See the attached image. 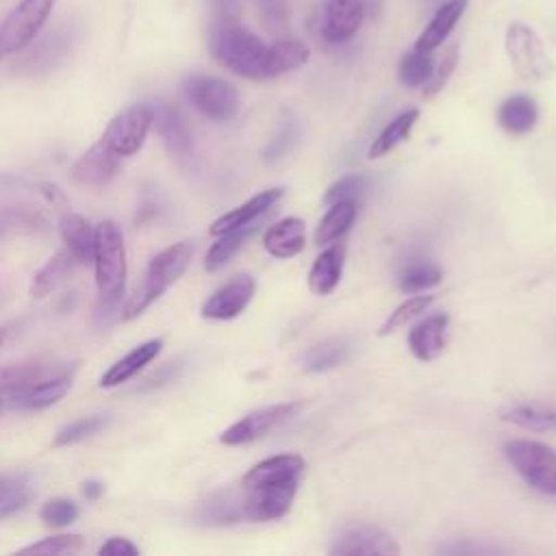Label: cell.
<instances>
[{"mask_svg":"<svg viewBox=\"0 0 556 556\" xmlns=\"http://www.w3.org/2000/svg\"><path fill=\"white\" fill-rule=\"evenodd\" d=\"M15 476H0V500L7 495V491L11 489Z\"/></svg>","mask_w":556,"mask_h":556,"instance_id":"f5cc1de1","label":"cell"},{"mask_svg":"<svg viewBox=\"0 0 556 556\" xmlns=\"http://www.w3.org/2000/svg\"><path fill=\"white\" fill-rule=\"evenodd\" d=\"M417 119H419V111H417V109H408V111L400 113L397 117H393V119L378 132V137L371 141V146H369V150H367V156H369V159H380V156L393 152L400 143H404V141L410 137V132H413Z\"/></svg>","mask_w":556,"mask_h":556,"instance_id":"f546056e","label":"cell"},{"mask_svg":"<svg viewBox=\"0 0 556 556\" xmlns=\"http://www.w3.org/2000/svg\"><path fill=\"white\" fill-rule=\"evenodd\" d=\"M500 419L532 432L556 430V406L543 404H510L500 410Z\"/></svg>","mask_w":556,"mask_h":556,"instance_id":"f1b7e54d","label":"cell"},{"mask_svg":"<svg viewBox=\"0 0 556 556\" xmlns=\"http://www.w3.org/2000/svg\"><path fill=\"white\" fill-rule=\"evenodd\" d=\"M106 426H109V419L102 417V415H91V417L74 419V421L65 424V426L54 434L52 445H54V447H63V445H72V443L85 441V439L98 434L100 430H104Z\"/></svg>","mask_w":556,"mask_h":556,"instance_id":"74e56055","label":"cell"},{"mask_svg":"<svg viewBox=\"0 0 556 556\" xmlns=\"http://www.w3.org/2000/svg\"><path fill=\"white\" fill-rule=\"evenodd\" d=\"M350 356V343L345 339H326L313 348H308L300 363L304 367V371L311 374H324L330 371L339 365H343Z\"/></svg>","mask_w":556,"mask_h":556,"instance_id":"4dcf8cb0","label":"cell"},{"mask_svg":"<svg viewBox=\"0 0 556 556\" xmlns=\"http://www.w3.org/2000/svg\"><path fill=\"white\" fill-rule=\"evenodd\" d=\"M367 0H326L321 15V37L326 43H345L361 28Z\"/></svg>","mask_w":556,"mask_h":556,"instance_id":"5bb4252c","label":"cell"},{"mask_svg":"<svg viewBox=\"0 0 556 556\" xmlns=\"http://www.w3.org/2000/svg\"><path fill=\"white\" fill-rule=\"evenodd\" d=\"M282 195H285V189H282V187H269V189L256 193L254 198H250L248 202L239 204L237 208H232V211L219 215V217L211 224L208 232H211L213 237H217V235H224V232H228V230H232V228H241V226L254 224V222H258V217H263L269 208H274V206L282 200Z\"/></svg>","mask_w":556,"mask_h":556,"instance_id":"e0dca14e","label":"cell"},{"mask_svg":"<svg viewBox=\"0 0 556 556\" xmlns=\"http://www.w3.org/2000/svg\"><path fill=\"white\" fill-rule=\"evenodd\" d=\"M72 387V371L46 378L37 384H33L30 389H26L24 393L9 397V404L13 408H26V410H41L48 408L52 404H56Z\"/></svg>","mask_w":556,"mask_h":556,"instance_id":"4316f807","label":"cell"},{"mask_svg":"<svg viewBox=\"0 0 556 556\" xmlns=\"http://www.w3.org/2000/svg\"><path fill=\"white\" fill-rule=\"evenodd\" d=\"M504 456L523 482L545 495H556V452L532 439H513L504 443Z\"/></svg>","mask_w":556,"mask_h":556,"instance_id":"277c9868","label":"cell"},{"mask_svg":"<svg viewBox=\"0 0 556 556\" xmlns=\"http://www.w3.org/2000/svg\"><path fill=\"white\" fill-rule=\"evenodd\" d=\"M330 556H354V554H374V556H397L400 545L395 539L380 526L367 523V521H356L343 526L330 547Z\"/></svg>","mask_w":556,"mask_h":556,"instance_id":"30bf717a","label":"cell"},{"mask_svg":"<svg viewBox=\"0 0 556 556\" xmlns=\"http://www.w3.org/2000/svg\"><path fill=\"white\" fill-rule=\"evenodd\" d=\"M467 2H469V0H447V2H443V4L434 11V15H432V20L428 22V26H426V28L421 30V35L417 37L415 48L426 50V52L437 50V48L450 37V33L454 30L456 22L460 20V15H463L465 9H467Z\"/></svg>","mask_w":556,"mask_h":556,"instance_id":"cb8c5ba5","label":"cell"},{"mask_svg":"<svg viewBox=\"0 0 556 556\" xmlns=\"http://www.w3.org/2000/svg\"><path fill=\"white\" fill-rule=\"evenodd\" d=\"M208 46L222 67L250 80H269L308 61V48L302 41L278 39L265 43L237 17L213 20Z\"/></svg>","mask_w":556,"mask_h":556,"instance_id":"6da1fadb","label":"cell"},{"mask_svg":"<svg viewBox=\"0 0 556 556\" xmlns=\"http://www.w3.org/2000/svg\"><path fill=\"white\" fill-rule=\"evenodd\" d=\"M61 52H63V46H59V41L50 37V39H46V41H43V48L33 50V52L28 54V59L24 61V65L28 67V72L48 70L50 65H54V63H56V59L61 56Z\"/></svg>","mask_w":556,"mask_h":556,"instance_id":"f6af8a7d","label":"cell"},{"mask_svg":"<svg viewBox=\"0 0 556 556\" xmlns=\"http://www.w3.org/2000/svg\"><path fill=\"white\" fill-rule=\"evenodd\" d=\"M261 22L267 30H282L289 20V4L287 0H254Z\"/></svg>","mask_w":556,"mask_h":556,"instance_id":"ee69618b","label":"cell"},{"mask_svg":"<svg viewBox=\"0 0 556 556\" xmlns=\"http://www.w3.org/2000/svg\"><path fill=\"white\" fill-rule=\"evenodd\" d=\"M432 302H434V295H410L408 300H404L402 304H397V306L391 311V315H389V317L384 319V324L380 326L378 334H380V337H387V334H391L393 330L406 326L410 319H415V317H419L421 313H426Z\"/></svg>","mask_w":556,"mask_h":556,"instance_id":"8d00e7d4","label":"cell"},{"mask_svg":"<svg viewBox=\"0 0 556 556\" xmlns=\"http://www.w3.org/2000/svg\"><path fill=\"white\" fill-rule=\"evenodd\" d=\"M343 258H345L343 245H330L315 258L306 276L308 289L315 295H328L337 289L343 271Z\"/></svg>","mask_w":556,"mask_h":556,"instance_id":"484cf974","label":"cell"},{"mask_svg":"<svg viewBox=\"0 0 556 556\" xmlns=\"http://www.w3.org/2000/svg\"><path fill=\"white\" fill-rule=\"evenodd\" d=\"M83 549L80 534H54L20 549V554H74Z\"/></svg>","mask_w":556,"mask_h":556,"instance_id":"f35d334b","label":"cell"},{"mask_svg":"<svg viewBox=\"0 0 556 556\" xmlns=\"http://www.w3.org/2000/svg\"><path fill=\"white\" fill-rule=\"evenodd\" d=\"M300 406H302L300 402H278V404L261 406L243 415L241 419H237L232 426H228L219 434V441L224 445H248L252 441H258L265 434H269L276 426L293 417L300 410Z\"/></svg>","mask_w":556,"mask_h":556,"instance_id":"8fae6325","label":"cell"},{"mask_svg":"<svg viewBox=\"0 0 556 556\" xmlns=\"http://www.w3.org/2000/svg\"><path fill=\"white\" fill-rule=\"evenodd\" d=\"M4 339H7V330H4V328H0V345L4 343Z\"/></svg>","mask_w":556,"mask_h":556,"instance_id":"db71d44e","label":"cell"},{"mask_svg":"<svg viewBox=\"0 0 556 556\" xmlns=\"http://www.w3.org/2000/svg\"><path fill=\"white\" fill-rule=\"evenodd\" d=\"M215 20L224 17H237L239 13V0H208Z\"/></svg>","mask_w":556,"mask_h":556,"instance_id":"681fc988","label":"cell"},{"mask_svg":"<svg viewBox=\"0 0 556 556\" xmlns=\"http://www.w3.org/2000/svg\"><path fill=\"white\" fill-rule=\"evenodd\" d=\"M447 330H450V317L445 313H434L417 321L408 330V350L415 358L428 363L443 354L447 345Z\"/></svg>","mask_w":556,"mask_h":556,"instance_id":"2e32d148","label":"cell"},{"mask_svg":"<svg viewBox=\"0 0 556 556\" xmlns=\"http://www.w3.org/2000/svg\"><path fill=\"white\" fill-rule=\"evenodd\" d=\"M439 554H502L504 549L497 545H489V543H480V541H471V539H452L450 543H441Z\"/></svg>","mask_w":556,"mask_h":556,"instance_id":"bcb514c9","label":"cell"},{"mask_svg":"<svg viewBox=\"0 0 556 556\" xmlns=\"http://www.w3.org/2000/svg\"><path fill=\"white\" fill-rule=\"evenodd\" d=\"M100 556H137L139 547L124 536H111L98 547Z\"/></svg>","mask_w":556,"mask_h":556,"instance_id":"7dc6e473","label":"cell"},{"mask_svg":"<svg viewBox=\"0 0 556 556\" xmlns=\"http://www.w3.org/2000/svg\"><path fill=\"white\" fill-rule=\"evenodd\" d=\"M256 291V280L250 274H239L224 282L219 289H215L200 308V315L204 319L226 321L235 319L245 311V306L252 302Z\"/></svg>","mask_w":556,"mask_h":556,"instance_id":"4fadbf2b","label":"cell"},{"mask_svg":"<svg viewBox=\"0 0 556 556\" xmlns=\"http://www.w3.org/2000/svg\"><path fill=\"white\" fill-rule=\"evenodd\" d=\"M122 156L115 154L102 139H98L72 165V178L85 187H104L119 169Z\"/></svg>","mask_w":556,"mask_h":556,"instance_id":"9a60e30c","label":"cell"},{"mask_svg":"<svg viewBox=\"0 0 556 556\" xmlns=\"http://www.w3.org/2000/svg\"><path fill=\"white\" fill-rule=\"evenodd\" d=\"M163 348V339H148L143 343H139L137 348H132L126 356H122L119 361H115L102 376H100V387L102 389H111V387H119L126 380H130L132 376H137L146 365H150Z\"/></svg>","mask_w":556,"mask_h":556,"instance_id":"d6986e66","label":"cell"},{"mask_svg":"<svg viewBox=\"0 0 556 556\" xmlns=\"http://www.w3.org/2000/svg\"><path fill=\"white\" fill-rule=\"evenodd\" d=\"M300 480L243 486V517L248 521H276L285 517L295 500Z\"/></svg>","mask_w":556,"mask_h":556,"instance_id":"7c38bea8","label":"cell"},{"mask_svg":"<svg viewBox=\"0 0 556 556\" xmlns=\"http://www.w3.org/2000/svg\"><path fill=\"white\" fill-rule=\"evenodd\" d=\"M39 517L46 526L65 528L78 519V506L70 497H54L43 504Z\"/></svg>","mask_w":556,"mask_h":556,"instance_id":"b9f144b4","label":"cell"},{"mask_svg":"<svg viewBox=\"0 0 556 556\" xmlns=\"http://www.w3.org/2000/svg\"><path fill=\"white\" fill-rule=\"evenodd\" d=\"M56 0H20L0 22V61L28 48L48 22Z\"/></svg>","mask_w":556,"mask_h":556,"instance_id":"5b68a950","label":"cell"},{"mask_svg":"<svg viewBox=\"0 0 556 556\" xmlns=\"http://www.w3.org/2000/svg\"><path fill=\"white\" fill-rule=\"evenodd\" d=\"M300 141V124L295 117H291L289 113H285L280 119H278V126H276V132L274 137L269 139V143L263 148V159L267 163H276L280 159H285L293 146Z\"/></svg>","mask_w":556,"mask_h":556,"instance_id":"d590c367","label":"cell"},{"mask_svg":"<svg viewBox=\"0 0 556 556\" xmlns=\"http://www.w3.org/2000/svg\"><path fill=\"white\" fill-rule=\"evenodd\" d=\"M39 191L43 193V198L52 204V206H67V200H65V193L59 189V187H54L52 182H43V185H39Z\"/></svg>","mask_w":556,"mask_h":556,"instance_id":"f907efd6","label":"cell"},{"mask_svg":"<svg viewBox=\"0 0 556 556\" xmlns=\"http://www.w3.org/2000/svg\"><path fill=\"white\" fill-rule=\"evenodd\" d=\"M152 119H154L152 104H146V102L130 104L109 122L100 139L122 159L132 156L135 152L141 150L152 128Z\"/></svg>","mask_w":556,"mask_h":556,"instance_id":"9c48e42d","label":"cell"},{"mask_svg":"<svg viewBox=\"0 0 556 556\" xmlns=\"http://www.w3.org/2000/svg\"><path fill=\"white\" fill-rule=\"evenodd\" d=\"M178 371H180V363L176 361V363H167V365H163L159 371H154L148 380H146V384L141 387V389H154V387H161V384H165V382H172L176 376H178Z\"/></svg>","mask_w":556,"mask_h":556,"instance_id":"c3c4849f","label":"cell"},{"mask_svg":"<svg viewBox=\"0 0 556 556\" xmlns=\"http://www.w3.org/2000/svg\"><path fill=\"white\" fill-rule=\"evenodd\" d=\"M195 245L193 241H178L169 248L161 250L146 267L141 285L135 289V293L126 300L122 308V319L130 321L139 317L152 302H156L189 267L193 258Z\"/></svg>","mask_w":556,"mask_h":556,"instance_id":"3957f363","label":"cell"},{"mask_svg":"<svg viewBox=\"0 0 556 556\" xmlns=\"http://www.w3.org/2000/svg\"><path fill=\"white\" fill-rule=\"evenodd\" d=\"M441 269L430 261H410L397 276V287L404 293H421L441 282Z\"/></svg>","mask_w":556,"mask_h":556,"instance_id":"836d02e7","label":"cell"},{"mask_svg":"<svg viewBox=\"0 0 556 556\" xmlns=\"http://www.w3.org/2000/svg\"><path fill=\"white\" fill-rule=\"evenodd\" d=\"M356 219V200H339L330 204L326 215L321 217L317 230H315V243L326 245L341 235H345Z\"/></svg>","mask_w":556,"mask_h":556,"instance_id":"d6a6232c","label":"cell"},{"mask_svg":"<svg viewBox=\"0 0 556 556\" xmlns=\"http://www.w3.org/2000/svg\"><path fill=\"white\" fill-rule=\"evenodd\" d=\"M59 232L65 248L76 256L80 265L93 261V243H96V226L87 222V217L78 213L65 211L59 222Z\"/></svg>","mask_w":556,"mask_h":556,"instance_id":"603a6c76","label":"cell"},{"mask_svg":"<svg viewBox=\"0 0 556 556\" xmlns=\"http://www.w3.org/2000/svg\"><path fill=\"white\" fill-rule=\"evenodd\" d=\"M304 473V458L298 454H276L269 456L245 471L241 486H258L285 480H300Z\"/></svg>","mask_w":556,"mask_h":556,"instance_id":"ffe728a7","label":"cell"},{"mask_svg":"<svg viewBox=\"0 0 556 556\" xmlns=\"http://www.w3.org/2000/svg\"><path fill=\"white\" fill-rule=\"evenodd\" d=\"M306 224L300 217H285L271 224L263 235V248L274 258H293L304 250Z\"/></svg>","mask_w":556,"mask_h":556,"instance_id":"44dd1931","label":"cell"},{"mask_svg":"<svg viewBox=\"0 0 556 556\" xmlns=\"http://www.w3.org/2000/svg\"><path fill=\"white\" fill-rule=\"evenodd\" d=\"M102 493H104V484H102L100 480L89 478V480H85V482H83V495H85L87 500L96 502V500H100V497H102Z\"/></svg>","mask_w":556,"mask_h":556,"instance_id":"816d5d0a","label":"cell"},{"mask_svg":"<svg viewBox=\"0 0 556 556\" xmlns=\"http://www.w3.org/2000/svg\"><path fill=\"white\" fill-rule=\"evenodd\" d=\"M33 497H35V491H33V486H30L28 476H24V473L15 476L11 489H9L7 495L0 500V519L20 513L22 508H26V506L30 504Z\"/></svg>","mask_w":556,"mask_h":556,"instance_id":"ab89813d","label":"cell"},{"mask_svg":"<svg viewBox=\"0 0 556 556\" xmlns=\"http://www.w3.org/2000/svg\"><path fill=\"white\" fill-rule=\"evenodd\" d=\"M152 111H154L152 126L156 128L159 137L163 139V146L167 148L169 156L185 172H195L198 154H195L193 135H191V128H189L185 115L178 111V106L167 104V102L152 104Z\"/></svg>","mask_w":556,"mask_h":556,"instance_id":"ba28073f","label":"cell"},{"mask_svg":"<svg viewBox=\"0 0 556 556\" xmlns=\"http://www.w3.org/2000/svg\"><path fill=\"white\" fill-rule=\"evenodd\" d=\"M76 265H80V263L67 248L59 250L54 256H50L46 261V265L39 271H35V276L30 278L28 293L37 300L50 295L70 278V274L76 269Z\"/></svg>","mask_w":556,"mask_h":556,"instance_id":"d4e9b609","label":"cell"},{"mask_svg":"<svg viewBox=\"0 0 556 556\" xmlns=\"http://www.w3.org/2000/svg\"><path fill=\"white\" fill-rule=\"evenodd\" d=\"M456 61H458V46L452 43V46H447V48L443 50L439 63H434L432 76H430L428 83L424 85V96H426V98L439 93V91L447 85L452 72L456 70Z\"/></svg>","mask_w":556,"mask_h":556,"instance_id":"60d3db41","label":"cell"},{"mask_svg":"<svg viewBox=\"0 0 556 556\" xmlns=\"http://www.w3.org/2000/svg\"><path fill=\"white\" fill-rule=\"evenodd\" d=\"M195 519L204 526H235L243 521V493L217 491L198 504Z\"/></svg>","mask_w":556,"mask_h":556,"instance_id":"7402d4cb","label":"cell"},{"mask_svg":"<svg viewBox=\"0 0 556 556\" xmlns=\"http://www.w3.org/2000/svg\"><path fill=\"white\" fill-rule=\"evenodd\" d=\"M65 371H72V367L61 363H20L0 367V395H4L7 400L15 397L33 384Z\"/></svg>","mask_w":556,"mask_h":556,"instance_id":"ac0fdd59","label":"cell"},{"mask_svg":"<svg viewBox=\"0 0 556 556\" xmlns=\"http://www.w3.org/2000/svg\"><path fill=\"white\" fill-rule=\"evenodd\" d=\"M367 187V178L363 174H345L341 178H337L324 193V204H334L339 200H354L356 195H361Z\"/></svg>","mask_w":556,"mask_h":556,"instance_id":"7bdbcfd3","label":"cell"},{"mask_svg":"<svg viewBox=\"0 0 556 556\" xmlns=\"http://www.w3.org/2000/svg\"><path fill=\"white\" fill-rule=\"evenodd\" d=\"M432 70H434L432 52H426L413 46V50H408L397 65V78L404 87H424L432 76Z\"/></svg>","mask_w":556,"mask_h":556,"instance_id":"e575fe53","label":"cell"},{"mask_svg":"<svg viewBox=\"0 0 556 556\" xmlns=\"http://www.w3.org/2000/svg\"><path fill=\"white\" fill-rule=\"evenodd\" d=\"M256 232V222L241 226V228H232L224 235H217V241L208 248L206 256H204V269L206 271H217L222 269L243 245L245 241Z\"/></svg>","mask_w":556,"mask_h":556,"instance_id":"1f68e13d","label":"cell"},{"mask_svg":"<svg viewBox=\"0 0 556 556\" xmlns=\"http://www.w3.org/2000/svg\"><path fill=\"white\" fill-rule=\"evenodd\" d=\"M508 61L515 74L523 80L539 83L554 74V63L539 35L523 22H513L504 37Z\"/></svg>","mask_w":556,"mask_h":556,"instance_id":"52a82bcc","label":"cell"},{"mask_svg":"<svg viewBox=\"0 0 556 556\" xmlns=\"http://www.w3.org/2000/svg\"><path fill=\"white\" fill-rule=\"evenodd\" d=\"M539 122V106L526 93L508 96L497 109V124L510 135H528Z\"/></svg>","mask_w":556,"mask_h":556,"instance_id":"83f0119b","label":"cell"},{"mask_svg":"<svg viewBox=\"0 0 556 556\" xmlns=\"http://www.w3.org/2000/svg\"><path fill=\"white\" fill-rule=\"evenodd\" d=\"M93 269L98 287L96 324L109 326L117 313L122 315V298L126 289V243L122 228L113 219H104L96 226L93 243Z\"/></svg>","mask_w":556,"mask_h":556,"instance_id":"7a4b0ae2","label":"cell"},{"mask_svg":"<svg viewBox=\"0 0 556 556\" xmlns=\"http://www.w3.org/2000/svg\"><path fill=\"white\" fill-rule=\"evenodd\" d=\"M182 93L189 104L206 119L230 122L239 113V91L224 78L189 74L182 80Z\"/></svg>","mask_w":556,"mask_h":556,"instance_id":"8992f818","label":"cell"}]
</instances>
